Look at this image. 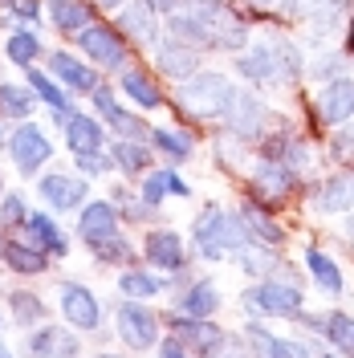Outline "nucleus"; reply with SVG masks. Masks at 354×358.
I'll return each mask as SVG.
<instances>
[{
  "instance_id": "19",
  "label": "nucleus",
  "mask_w": 354,
  "mask_h": 358,
  "mask_svg": "<svg viewBox=\"0 0 354 358\" xmlns=\"http://www.w3.org/2000/svg\"><path fill=\"white\" fill-rule=\"evenodd\" d=\"M171 289V277L159 273V268H143V265H131L118 273V293L122 297H134V301H151V297H163Z\"/></svg>"
},
{
  "instance_id": "47",
  "label": "nucleus",
  "mask_w": 354,
  "mask_h": 358,
  "mask_svg": "<svg viewBox=\"0 0 354 358\" xmlns=\"http://www.w3.org/2000/svg\"><path fill=\"white\" fill-rule=\"evenodd\" d=\"M208 358H244V355H241V350H232V346L224 342L220 350H212V355H208Z\"/></svg>"
},
{
  "instance_id": "21",
  "label": "nucleus",
  "mask_w": 354,
  "mask_h": 358,
  "mask_svg": "<svg viewBox=\"0 0 354 358\" xmlns=\"http://www.w3.org/2000/svg\"><path fill=\"white\" fill-rule=\"evenodd\" d=\"M155 62H159V69H163L167 78H176V82L192 78V73H196V66H199L196 45H183V41H176V37H167V41L155 49Z\"/></svg>"
},
{
  "instance_id": "33",
  "label": "nucleus",
  "mask_w": 354,
  "mask_h": 358,
  "mask_svg": "<svg viewBox=\"0 0 354 358\" xmlns=\"http://www.w3.org/2000/svg\"><path fill=\"white\" fill-rule=\"evenodd\" d=\"M322 212H346L354 208V176H334L326 187H322V200H318Z\"/></svg>"
},
{
  "instance_id": "52",
  "label": "nucleus",
  "mask_w": 354,
  "mask_h": 358,
  "mask_svg": "<svg viewBox=\"0 0 354 358\" xmlns=\"http://www.w3.org/2000/svg\"><path fill=\"white\" fill-rule=\"evenodd\" d=\"M0 196H4V176H0Z\"/></svg>"
},
{
  "instance_id": "50",
  "label": "nucleus",
  "mask_w": 354,
  "mask_h": 358,
  "mask_svg": "<svg viewBox=\"0 0 354 358\" xmlns=\"http://www.w3.org/2000/svg\"><path fill=\"white\" fill-rule=\"evenodd\" d=\"M94 358H122V355H94Z\"/></svg>"
},
{
  "instance_id": "10",
  "label": "nucleus",
  "mask_w": 354,
  "mask_h": 358,
  "mask_svg": "<svg viewBox=\"0 0 354 358\" xmlns=\"http://www.w3.org/2000/svg\"><path fill=\"white\" fill-rule=\"evenodd\" d=\"M167 334H176L199 358H208L212 350H220L224 342H228V334H224L220 326H212V317H192V313H179V310L167 317Z\"/></svg>"
},
{
  "instance_id": "29",
  "label": "nucleus",
  "mask_w": 354,
  "mask_h": 358,
  "mask_svg": "<svg viewBox=\"0 0 354 358\" xmlns=\"http://www.w3.org/2000/svg\"><path fill=\"white\" fill-rule=\"evenodd\" d=\"M4 57L13 62V66H37V57H41V37L33 33V29H17V33H8V41H4Z\"/></svg>"
},
{
  "instance_id": "38",
  "label": "nucleus",
  "mask_w": 354,
  "mask_h": 358,
  "mask_svg": "<svg viewBox=\"0 0 354 358\" xmlns=\"http://www.w3.org/2000/svg\"><path fill=\"white\" fill-rule=\"evenodd\" d=\"M139 196L151 203V208H159L163 200H171V183H167V167H151L147 176L139 179Z\"/></svg>"
},
{
  "instance_id": "53",
  "label": "nucleus",
  "mask_w": 354,
  "mask_h": 358,
  "mask_svg": "<svg viewBox=\"0 0 354 358\" xmlns=\"http://www.w3.org/2000/svg\"><path fill=\"white\" fill-rule=\"evenodd\" d=\"M0 322H4V313H0Z\"/></svg>"
},
{
  "instance_id": "28",
  "label": "nucleus",
  "mask_w": 354,
  "mask_h": 358,
  "mask_svg": "<svg viewBox=\"0 0 354 358\" xmlns=\"http://www.w3.org/2000/svg\"><path fill=\"white\" fill-rule=\"evenodd\" d=\"M151 147H155L167 163H183V159L196 155V138L187 131H171V127H155V131H151Z\"/></svg>"
},
{
  "instance_id": "11",
  "label": "nucleus",
  "mask_w": 354,
  "mask_h": 358,
  "mask_svg": "<svg viewBox=\"0 0 354 358\" xmlns=\"http://www.w3.org/2000/svg\"><path fill=\"white\" fill-rule=\"evenodd\" d=\"M118 232H122V216H118L114 200H86L78 208V236L86 248L98 241H111Z\"/></svg>"
},
{
  "instance_id": "23",
  "label": "nucleus",
  "mask_w": 354,
  "mask_h": 358,
  "mask_svg": "<svg viewBox=\"0 0 354 358\" xmlns=\"http://www.w3.org/2000/svg\"><path fill=\"white\" fill-rule=\"evenodd\" d=\"M24 73H29V86H33V94H37V102H45V106H49V110L53 114H73V102H69V90L62 86V82H57V78H53V73H45V69H24Z\"/></svg>"
},
{
  "instance_id": "18",
  "label": "nucleus",
  "mask_w": 354,
  "mask_h": 358,
  "mask_svg": "<svg viewBox=\"0 0 354 358\" xmlns=\"http://www.w3.org/2000/svg\"><path fill=\"white\" fill-rule=\"evenodd\" d=\"M111 159H114V171H122L127 179H143L155 163V147L147 138H114Z\"/></svg>"
},
{
  "instance_id": "17",
  "label": "nucleus",
  "mask_w": 354,
  "mask_h": 358,
  "mask_svg": "<svg viewBox=\"0 0 354 358\" xmlns=\"http://www.w3.org/2000/svg\"><path fill=\"white\" fill-rule=\"evenodd\" d=\"M49 252H41L37 245H29L24 236H4V248H0V265L13 268L17 277H41L49 268Z\"/></svg>"
},
{
  "instance_id": "51",
  "label": "nucleus",
  "mask_w": 354,
  "mask_h": 358,
  "mask_svg": "<svg viewBox=\"0 0 354 358\" xmlns=\"http://www.w3.org/2000/svg\"><path fill=\"white\" fill-rule=\"evenodd\" d=\"M4 236H8V232H0V248H4Z\"/></svg>"
},
{
  "instance_id": "1",
  "label": "nucleus",
  "mask_w": 354,
  "mask_h": 358,
  "mask_svg": "<svg viewBox=\"0 0 354 358\" xmlns=\"http://www.w3.org/2000/svg\"><path fill=\"white\" fill-rule=\"evenodd\" d=\"M192 248L204 261H220L228 252L248 248V228H244L241 212H224L220 203H208L192 224Z\"/></svg>"
},
{
  "instance_id": "3",
  "label": "nucleus",
  "mask_w": 354,
  "mask_h": 358,
  "mask_svg": "<svg viewBox=\"0 0 354 358\" xmlns=\"http://www.w3.org/2000/svg\"><path fill=\"white\" fill-rule=\"evenodd\" d=\"M114 334L118 342L134 350V355H143V350H155L159 338H163V322H159V313L147 306V301H134V297H122L118 301V310H114Z\"/></svg>"
},
{
  "instance_id": "44",
  "label": "nucleus",
  "mask_w": 354,
  "mask_h": 358,
  "mask_svg": "<svg viewBox=\"0 0 354 358\" xmlns=\"http://www.w3.org/2000/svg\"><path fill=\"white\" fill-rule=\"evenodd\" d=\"M13 13H17L21 21H37V17H41V4H37V0H17Z\"/></svg>"
},
{
  "instance_id": "24",
  "label": "nucleus",
  "mask_w": 354,
  "mask_h": 358,
  "mask_svg": "<svg viewBox=\"0 0 354 358\" xmlns=\"http://www.w3.org/2000/svg\"><path fill=\"white\" fill-rule=\"evenodd\" d=\"M118 21H122V33H131L134 41H143V45H151L159 37V13L147 4V0H134V4H127Z\"/></svg>"
},
{
  "instance_id": "27",
  "label": "nucleus",
  "mask_w": 354,
  "mask_h": 358,
  "mask_svg": "<svg viewBox=\"0 0 354 358\" xmlns=\"http://www.w3.org/2000/svg\"><path fill=\"white\" fill-rule=\"evenodd\" d=\"M4 301H8V313H13V322L21 330H33V326H41L45 317H49V306L33 289H13Z\"/></svg>"
},
{
  "instance_id": "2",
  "label": "nucleus",
  "mask_w": 354,
  "mask_h": 358,
  "mask_svg": "<svg viewBox=\"0 0 354 358\" xmlns=\"http://www.w3.org/2000/svg\"><path fill=\"white\" fill-rule=\"evenodd\" d=\"M232 98H236L232 82L224 73H212V69H196L192 78H183L176 86V102L196 118H224Z\"/></svg>"
},
{
  "instance_id": "49",
  "label": "nucleus",
  "mask_w": 354,
  "mask_h": 358,
  "mask_svg": "<svg viewBox=\"0 0 354 358\" xmlns=\"http://www.w3.org/2000/svg\"><path fill=\"white\" fill-rule=\"evenodd\" d=\"M0 358H17V355H13V350H8V346H0Z\"/></svg>"
},
{
  "instance_id": "40",
  "label": "nucleus",
  "mask_w": 354,
  "mask_h": 358,
  "mask_svg": "<svg viewBox=\"0 0 354 358\" xmlns=\"http://www.w3.org/2000/svg\"><path fill=\"white\" fill-rule=\"evenodd\" d=\"M73 167L82 171L86 179H102L114 171V159H111V147L106 151H90V155H73Z\"/></svg>"
},
{
  "instance_id": "4",
  "label": "nucleus",
  "mask_w": 354,
  "mask_h": 358,
  "mask_svg": "<svg viewBox=\"0 0 354 358\" xmlns=\"http://www.w3.org/2000/svg\"><path fill=\"white\" fill-rule=\"evenodd\" d=\"M37 200H45L49 212H78L90 200V179L82 171H41L37 176Z\"/></svg>"
},
{
  "instance_id": "41",
  "label": "nucleus",
  "mask_w": 354,
  "mask_h": 358,
  "mask_svg": "<svg viewBox=\"0 0 354 358\" xmlns=\"http://www.w3.org/2000/svg\"><path fill=\"white\" fill-rule=\"evenodd\" d=\"M265 358H310L302 342H289V338H269V346L261 350Z\"/></svg>"
},
{
  "instance_id": "48",
  "label": "nucleus",
  "mask_w": 354,
  "mask_h": 358,
  "mask_svg": "<svg viewBox=\"0 0 354 358\" xmlns=\"http://www.w3.org/2000/svg\"><path fill=\"white\" fill-rule=\"evenodd\" d=\"M98 4H102V8H122L127 0H98Z\"/></svg>"
},
{
  "instance_id": "9",
  "label": "nucleus",
  "mask_w": 354,
  "mask_h": 358,
  "mask_svg": "<svg viewBox=\"0 0 354 358\" xmlns=\"http://www.w3.org/2000/svg\"><path fill=\"white\" fill-rule=\"evenodd\" d=\"M78 49H82L98 69H122L127 66V37H118V29H111V24L90 21L86 29L78 33Z\"/></svg>"
},
{
  "instance_id": "31",
  "label": "nucleus",
  "mask_w": 354,
  "mask_h": 358,
  "mask_svg": "<svg viewBox=\"0 0 354 358\" xmlns=\"http://www.w3.org/2000/svg\"><path fill=\"white\" fill-rule=\"evenodd\" d=\"M90 252H94V261L106 268H127L134 265V245L127 241V232H118V236H111V241H98V245H90Z\"/></svg>"
},
{
  "instance_id": "35",
  "label": "nucleus",
  "mask_w": 354,
  "mask_h": 358,
  "mask_svg": "<svg viewBox=\"0 0 354 358\" xmlns=\"http://www.w3.org/2000/svg\"><path fill=\"white\" fill-rule=\"evenodd\" d=\"M111 200H114V208H118V216H122V220H131V224L155 220V212H159V208H151L143 196H134V192H127V187H114Z\"/></svg>"
},
{
  "instance_id": "6",
  "label": "nucleus",
  "mask_w": 354,
  "mask_h": 358,
  "mask_svg": "<svg viewBox=\"0 0 354 358\" xmlns=\"http://www.w3.org/2000/svg\"><path fill=\"white\" fill-rule=\"evenodd\" d=\"M57 310L78 334H98L102 330V301L82 281H62L57 285Z\"/></svg>"
},
{
  "instance_id": "8",
  "label": "nucleus",
  "mask_w": 354,
  "mask_h": 358,
  "mask_svg": "<svg viewBox=\"0 0 354 358\" xmlns=\"http://www.w3.org/2000/svg\"><path fill=\"white\" fill-rule=\"evenodd\" d=\"M143 261L167 277H179V273H187V245L176 228H151L143 236Z\"/></svg>"
},
{
  "instance_id": "16",
  "label": "nucleus",
  "mask_w": 354,
  "mask_h": 358,
  "mask_svg": "<svg viewBox=\"0 0 354 358\" xmlns=\"http://www.w3.org/2000/svg\"><path fill=\"white\" fill-rule=\"evenodd\" d=\"M248 306L265 317H289L302 310V293L285 281H261L257 289H248Z\"/></svg>"
},
{
  "instance_id": "22",
  "label": "nucleus",
  "mask_w": 354,
  "mask_h": 358,
  "mask_svg": "<svg viewBox=\"0 0 354 358\" xmlns=\"http://www.w3.org/2000/svg\"><path fill=\"white\" fill-rule=\"evenodd\" d=\"M176 310L192 313V317H212V313L220 310V289L212 281H187L183 293L176 297Z\"/></svg>"
},
{
  "instance_id": "32",
  "label": "nucleus",
  "mask_w": 354,
  "mask_h": 358,
  "mask_svg": "<svg viewBox=\"0 0 354 358\" xmlns=\"http://www.w3.org/2000/svg\"><path fill=\"white\" fill-rule=\"evenodd\" d=\"M224 118H228L232 134H253V131H257V122H261V102L236 94V98H232V106L224 110Z\"/></svg>"
},
{
  "instance_id": "5",
  "label": "nucleus",
  "mask_w": 354,
  "mask_h": 358,
  "mask_svg": "<svg viewBox=\"0 0 354 358\" xmlns=\"http://www.w3.org/2000/svg\"><path fill=\"white\" fill-rule=\"evenodd\" d=\"M8 159H13V167L21 176H37L45 163L53 159V138L33 118H24V122H17V131L8 134Z\"/></svg>"
},
{
  "instance_id": "15",
  "label": "nucleus",
  "mask_w": 354,
  "mask_h": 358,
  "mask_svg": "<svg viewBox=\"0 0 354 358\" xmlns=\"http://www.w3.org/2000/svg\"><path fill=\"white\" fill-rule=\"evenodd\" d=\"M21 236L29 245H37L41 252H49V257H66L69 252V236H66V228L57 224V212H29Z\"/></svg>"
},
{
  "instance_id": "26",
  "label": "nucleus",
  "mask_w": 354,
  "mask_h": 358,
  "mask_svg": "<svg viewBox=\"0 0 354 358\" xmlns=\"http://www.w3.org/2000/svg\"><path fill=\"white\" fill-rule=\"evenodd\" d=\"M318 114L326 122H346L354 114V82H330L318 98Z\"/></svg>"
},
{
  "instance_id": "13",
  "label": "nucleus",
  "mask_w": 354,
  "mask_h": 358,
  "mask_svg": "<svg viewBox=\"0 0 354 358\" xmlns=\"http://www.w3.org/2000/svg\"><path fill=\"white\" fill-rule=\"evenodd\" d=\"M236 69L253 82H277L281 69H293V49L289 45H257L236 62Z\"/></svg>"
},
{
  "instance_id": "46",
  "label": "nucleus",
  "mask_w": 354,
  "mask_h": 358,
  "mask_svg": "<svg viewBox=\"0 0 354 358\" xmlns=\"http://www.w3.org/2000/svg\"><path fill=\"white\" fill-rule=\"evenodd\" d=\"M338 151H342V155H351V151H354V127L338 134Z\"/></svg>"
},
{
  "instance_id": "34",
  "label": "nucleus",
  "mask_w": 354,
  "mask_h": 358,
  "mask_svg": "<svg viewBox=\"0 0 354 358\" xmlns=\"http://www.w3.org/2000/svg\"><path fill=\"white\" fill-rule=\"evenodd\" d=\"M306 265H310L313 281H318L322 289L330 293V297H338V293H342V273H338V265H334V261L326 257V252L310 248V252H306Z\"/></svg>"
},
{
  "instance_id": "20",
  "label": "nucleus",
  "mask_w": 354,
  "mask_h": 358,
  "mask_svg": "<svg viewBox=\"0 0 354 358\" xmlns=\"http://www.w3.org/2000/svg\"><path fill=\"white\" fill-rule=\"evenodd\" d=\"M118 90L127 94V102H131L134 110H159L163 106V90L151 82V73H143V69H122L118 73Z\"/></svg>"
},
{
  "instance_id": "12",
  "label": "nucleus",
  "mask_w": 354,
  "mask_h": 358,
  "mask_svg": "<svg viewBox=\"0 0 354 358\" xmlns=\"http://www.w3.org/2000/svg\"><path fill=\"white\" fill-rule=\"evenodd\" d=\"M62 138H66L69 155H90V151H106V143H111V131H106V122L98 118V114H69L66 122H62Z\"/></svg>"
},
{
  "instance_id": "7",
  "label": "nucleus",
  "mask_w": 354,
  "mask_h": 358,
  "mask_svg": "<svg viewBox=\"0 0 354 358\" xmlns=\"http://www.w3.org/2000/svg\"><path fill=\"white\" fill-rule=\"evenodd\" d=\"M24 355L29 358H82V338L73 326H53L41 322L33 330H24Z\"/></svg>"
},
{
  "instance_id": "25",
  "label": "nucleus",
  "mask_w": 354,
  "mask_h": 358,
  "mask_svg": "<svg viewBox=\"0 0 354 358\" xmlns=\"http://www.w3.org/2000/svg\"><path fill=\"white\" fill-rule=\"evenodd\" d=\"M37 110V94L33 86H21V82H0V118L8 122H24Z\"/></svg>"
},
{
  "instance_id": "42",
  "label": "nucleus",
  "mask_w": 354,
  "mask_h": 358,
  "mask_svg": "<svg viewBox=\"0 0 354 358\" xmlns=\"http://www.w3.org/2000/svg\"><path fill=\"white\" fill-rule=\"evenodd\" d=\"M159 358H192V350H187V346H183V342H179L176 334H167V338H159Z\"/></svg>"
},
{
  "instance_id": "45",
  "label": "nucleus",
  "mask_w": 354,
  "mask_h": 358,
  "mask_svg": "<svg viewBox=\"0 0 354 358\" xmlns=\"http://www.w3.org/2000/svg\"><path fill=\"white\" fill-rule=\"evenodd\" d=\"M326 0H285V8L289 13H318Z\"/></svg>"
},
{
  "instance_id": "14",
  "label": "nucleus",
  "mask_w": 354,
  "mask_h": 358,
  "mask_svg": "<svg viewBox=\"0 0 354 358\" xmlns=\"http://www.w3.org/2000/svg\"><path fill=\"white\" fill-rule=\"evenodd\" d=\"M49 73H53L69 94H94V90L102 86L94 62H82V57H73V53H66V49L49 53Z\"/></svg>"
},
{
  "instance_id": "43",
  "label": "nucleus",
  "mask_w": 354,
  "mask_h": 358,
  "mask_svg": "<svg viewBox=\"0 0 354 358\" xmlns=\"http://www.w3.org/2000/svg\"><path fill=\"white\" fill-rule=\"evenodd\" d=\"M167 183H171V196H176V200H187V196H192V187L183 183L179 167H167Z\"/></svg>"
},
{
  "instance_id": "36",
  "label": "nucleus",
  "mask_w": 354,
  "mask_h": 358,
  "mask_svg": "<svg viewBox=\"0 0 354 358\" xmlns=\"http://www.w3.org/2000/svg\"><path fill=\"white\" fill-rule=\"evenodd\" d=\"M241 220L248 228V241H257V245H281V228L269 220L261 208H244Z\"/></svg>"
},
{
  "instance_id": "30",
  "label": "nucleus",
  "mask_w": 354,
  "mask_h": 358,
  "mask_svg": "<svg viewBox=\"0 0 354 358\" xmlns=\"http://www.w3.org/2000/svg\"><path fill=\"white\" fill-rule=\"evenodd\" d=\"M49 17H53V24L62 29V33H82L90 24V4H82V0H49Z\"/></svg>"
},
{
  "instance_id": "39",
  "label": "nucleus",
  "mask_w": 354,
  "mask_h": 358,
  "mask_svg": "<svg viewBox=\"0 0 354 358\" xmlns=\"http://www.w3.org/2000/svg\"><path fill=\"white\" fill-rule=\"evenodd\" d=\"M322 334L330 338L334 346H342L346 355H354V317H346V313H330V317L322 322Z\"/></svg>"
},
{
  "instance_id": "37",
  "label": "nucleus",
  "mask_w": 354,
  "mask_h": 358,
  "mask_svg": "<svg viewBox=\"0 0 354 358\" xmlns=\"http://www.w3.org/2000/svg\"><path fill=\"white\" fill-rule=\"evenodd\" d=\"M29 220V200L21 192H4L0 196V232H21Z\"/></svg>"
}]
</instances>
